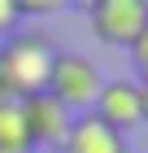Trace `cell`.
<instances>
[{"label":"cell","instance_id":"cell-5","mask_svg":"<svg viewBox=\"0 0 148 153\" xmlns=\"http://www.w3.org/2000/svg\"><path fill=\"white\" fill-rule=\"evenodd\" d=\"M22 105V123H26V136H31V149H61L70 136V123L74 114L61 109L48 92L31 96V101H18Z\"/></svg>","mask_w":148,"mask_h":153},{"label":"cell","instance_id":"cell-3","mask_svg":"<svg viewBox=\"0 0 148 153\" xmlns=\"http://www.w3.org/2000/svg\"><path fill=\"white\" fill-rule=\"evenodd\" d=\"M91 35L109 48H131L148 26V4L144 0H91L87 4Z\"/></svg>","mask_w":148,"mask_h":153},{"label":"cell","instance_id":"cell-4","mask_svg":"<svg viewBox=\"0 0 148 153\" xmlns=\"http://www.w3.org/2000/svg\"><path fill=\"white\" fill-rule=\"evenodd\" d=\"M91 114L100 118L105 127H113L118 136L144 127V88H139L135 79H113V83H105L100 96H96V105H91Z\"/></svg>","mask_w":148,"mask_h":153},{"label":"cell","instance_id":"cell-11","mask_svg":"<svg viewBox=\"0 0 148 153\" xmlns=\"http://www.w3.org/2000/svg\"><path fill=\"white\" fill-rule=\"evenodd\" d=\"M139 88H144V83H139ZM144 127H148V88H144Z\"/></svg>","mask_w":148,"mask_h":153},{"label":"cell","instance_id":"cell-1","mask_svg":"<svg viewBox=\"0 0 148 153\" xmlns=\"http://www.w3.org/2000/svg\"><path fill=\"white\" fill-rule=\"evenodd\" d=\"M57 53L61 48L44 31H13L0 44V70H4V83H9L13 101H31V96L48 92V74H52Z\"/></svg>","mask_w":148,"mask_h":153},{"label":"cell","instance_id":"cell-6","mask_svg":"<svg viewBox=\"0 0 148 153\" xmlns=\"http://www.w3.org/2000/svg\"><path fill=\"white\" fill-rule=\"evenodd\" d=\"M61 153H126V136L105 127L96 114H79L70 123V136L61 144Z\"/></svg>","mask_w":148,"mask_h":153},{"label":"cell","instance_id":"cell-10","mask_svg":"<svg viewBox=\"0 0 148 153\" xmlns=\"http://www.w3.org/2000/svg\"><path fill=\"white\" fill-rule=\"evenodd\" d=\"M0 101H13V96H9V83H4V70H0Z\"/></svg>","mask_w":148,"mask_h":153},{"label":"cell","instance_id":"cell-8","mask_svg":"<svg viewBox=\"0 0 148 153\" xmlns=\"http://www.w3.org/2000/svg\"><path fill=\"white\" fill-rule=\"evenodd\" d=\"M22 4H18V0H0V44H4V39L13 35V31H22Z\"/></svg>","mask_w":148,"mask_h":153},{"label":"cell","instance_id":"cell-9","mask_svg":"<svg viewBox=\"0 0 148 153\" xmlns=\"http://www.w3.org/2000/svg\"><path fill=\"white\" fill-rule=\"evenodd\" d=\"M131 61H135V74H139L135 83H144V88H148V26H144V35L131 44Z\"/></svg>","mask_w":148,"mask_h":153},{"label":"cell","instance_id":"cell-2","mask_svg":"<svg viewBox=\"0 0 148 153\" xmlns=\"http://www.w3.org/2000/svg\"><path fill=\"white\" fill-rule=\"evenodd\" d=\"M100 88H105V79H100V70H96L91 57H83V53H57L52 74H48V96H52L61 109H70V114H91Z\"/></svg>","mask_w":148,"mask_h":153},{"label":"cell","instance_id":"cell-7","mask_svg":"<svg viewBox=\"0 0 148 153\" xmlns=\"http://www.w3.org/2000/svg\"><path fill=\"white\" fill-rule=\"evenodd\" d=\"M0 153H35L18 101H0Z\"/></svg>","mask_w":148,"mask_h":153}]
</instances>
